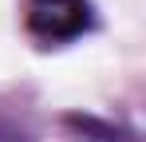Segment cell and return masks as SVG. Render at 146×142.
Masks as SVG:
<instances>
[{
	"mask_svg": "<svg viewBox=\"0 0 146 142\" xmlns=\"http://www.w3.org/2000/svg\"><path fill=\"white\" fill-rule=\"evenodd\" d=\"M28 32L44 44H67L75 36H83L95 16L87 0H28L24 4Z\"/></svg>",
	"mask_w": 146,
	"mask_h": 142,
	"instance_id": "6da1fadb",
	"label": "cell"
}]
</instances>
